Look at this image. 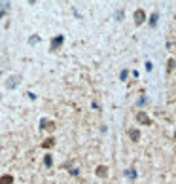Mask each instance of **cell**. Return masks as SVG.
<instances>
[{
  "label": "cell",
  "instance_id": "obj_1",
  "mask_svg": "<svg viewBox=\"0 0 176 184\" xmlns=\"http://www.w3.org/2000/svg\"><path fill=\"white\" fill-rule=\"evenodd\" d=\"M21 84V76H10L6 80V89H15Z\"/></svg>",
  "mask_w": 176,
  "mask_h": 184
},
{
  "label": "cell",
  "instance_id": "obj_2",
  "mask_svg": "<svg viewBox=\"0 0 176 184\" xmlns=\"http://www.w3.org/2000/svg\"><path fill=\"white\" fill-rule=\"evenodd\" d=\"M136 122L140 125H152V120H150V116H148L146 112H138L136 114Z\"/></svg>",
  "mask_w": 176,
  "mask_h": 184
},
{
  "label": "cell",
  "instance_id": "obj_3",
  "mask_svg": "<svg viewBox=\"0 0 176 184\" xmlns=\"http://www.w3.org/2000/svg\"><path fill=\"white\" fill-rule=\"evenodd\" d=\"M63 42H64V36H61V34H59V36H55V38L51 40V50H53V51H55V50H59L61 46H63Z\"/></svg>",
  "mask_w": 176,
  "mask_h": 184
},
{
  "label": "cell",
  "instance_id": "obj_4",
  "mask_svg": "<svg viewBox=\"0 0 176 184\" xmlns=\"http://www.w3.org/2000/svg\"><path fill=\"white\" fill-rule=\"evenodd\" d=\"M144 21H146V13H144V10H136V12H135V23H136V25H142Z\"/></svg>",
  "mask_w": 176,
  "mask_h": 184
},
{
  "label": "cell",
  "instance_id": "obj_5",
  "mask_svg": "<svg viewBox=\"0 0 176 184\" xmlns=\"http://www.w3.org/2000/svg\"><path fill=\"white\" fill-rule=\"evenodd\" d=\"M129 137H131L133 143H138L140 141V131L138 129H129Z\"/></svg>",
  "mask_w": 176,
  "mask_h": 184
},
{
  "label": "cell",
  "instance_id": "obj_6",
  "mask_svg": "<svg viewBox=\"0 0 176 184\" xmlns=\"http://www.w3.org/2000/svg\"><path fill=\"white\" fill-rule=\"evenodd\" d=\"M97 177L106 178V177H108V169H106L104 165H98V167H97Z\"/></svg>",
  "mask_w": 176,
  "mask_h": 184
},
{
  "label": "cell",
  "instance_id": "obj_7",
  "mask_svg": "<svg viewBox=\"0 0 176 184\" xmlns=\"http://www.w3.org/2000/svg\"><path fill=\"white\" fill-rule=\"evenodd\" d=\"M0 184H13V177L12 175H2L0 177Z\"/></svg>",
  "mask_w": 176,
  "mask_h": 184
},
{
  "label": "cell",
  "instance_id": "obj_8",
  "mask_svg": "<svg viewBox=\"0 0 176 184\" xmlns=\"http://www.w3.org/2000/svg\"><path fill=\"white\" fill-rule=\"evenodd\" d=\"M0 10H2V12H8V10H10V0H0Z\"/></svg>",
  "mask_w": 176,
  "mask_h": 184
},
{
  "label": "cell",
  "instance_id": "obj_9",
  "mask_svg": "<svg viewBox=\"0 0 176 184\" xmlns=\"http://www.w3.org/2000/svg\"><path fill=\"white\" fill-rule=\"evenodd\" d=\"M157 17H159V15H157V12H155V13H152V17H150V25H152V27H155V25H157Z\"/></svg>",
  "mask_w": 176,
  "mask_h": 184
},
{
  "label": "cell",
  "instance_id": "obj_10",
  "mask_svg": "<svg viewBox=\"0 0 176 184\" xmlns=\"http://www.w3.org/2000/svg\"><path fill=\"white\" fill-rule=\"evenodd\" d=\"M44 163H45V167H51V163H53V159H51V156H49V154H47V156L44 157Z\"/></svg>",
  "mask_w": 176,
  "mask_h": 184
},
{
  "label": "cell",
  "instance_id": "obj_11",
  "mask_svg": "<svg viewBox=\"0 0 176 184\" xmlns=\"http://www.w3.org/2000/svg\"><path fill=\"white\" fill-rule=\"evenodd\" d=\"M38 42H40V36H31V38H29V44H31V46H34V44H38Z\"/></svg>",
  "mask_w": 176,
  "mask_h": 184
},
{
  "label": "cell",
  "instance_id": "obj_12",
  "mask_svg": "<svg viewBox=\"0 0 176 184\" xmlns=\"http://www.w3.org/2000/svg\"><path fill=\"white\" fill-rule=\"evenodd\" d=\"M53 144H55V141H53V139H47L42 146H44V148H49V146H53Z\"/></svg>",
  "mask_w": 176,
  "mask_h": 184
},
{
  "label": "cell",
  "instance_id": "obj_13",
  "mask_svg": "<svg viewBox=\"0 0 176 184\" xmlns=\"http://www.w3.org/2000/svg\"><path fill=\"white\" fill-rule=\"evenodd\" d=\"M127 177H131V178H135L136 175H135V171H133V169H127Z\"/></svg>",
  "mask_w": 176,
  "mask_h": 184
},
{
  "label": "cell",
  "instance_id": "obj_14",
  "mask_svg": "<svg viewBox=\"0 0 176 184\" xmlns=\"http://www.w3.org/2000/svg\"><path fill=\"white\" fill-rule=\"evenodd\" d=\"M172 68H174V61H172V59H170V61H169V72H170V70H172Z\"/></svg>",
  "mask_w": 176,
  "mask_h": 184
},
{
  "label": "cell",
  "instance_id": "obj_15",
  "mask_svg": "<svg viewBox=\"0 0 176 184\" xmlns=\"http://www.w3.org/2000/svg\"><path fill=\"white\" fill-rule=\"evenodd\" d=\"M116 17H117V21H121V17H123V12H121V10H119V12H117V13H116Z\"/></svg>",
  "mask_w": 176,
  "mask_h": 184
},
{
  "label": "cell",
  "instance_id": "obj_16",
  "mask_svg": "<svg viewBox=\"0 0 176 184\" xmlns=\"http://www.w3.org/2000/svg\"><path fill=\"white\" fill-rule=\"evenodd\" d=\"M4 13H6V12H2V10H0V17H2V15H4Z\"/></svg>",
  "mask_w": 176,
  "mask_h": 184
},
{
  "label": "cell",
  "instance_id": "obj_17",
  "mask_svg": "<svg viewBox=\"0 0 176 184\" xmlns=\"http://www.w3.org/2000/svg\"><path fill=\"white\" fill-rule=\"evenodd\" d=\"M174 139H176V131H174Z\"/></svg>",
  "mask_w": 176,
  "mask_h": 184
}]
</instances>
